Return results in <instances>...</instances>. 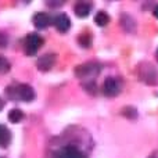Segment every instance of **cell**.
Instances as JSON below:
<instances>
[{
	"label": "cell",
	"mask_w": 158,
	"mask_h": 158,
	"mask_svg": "<svg viewBox=\"0 0 158 158\" xmlns=\"http://www.w3.org/2000/svg\"><path fill=\"white\" fill-rule=\"evenodd\" d=\"M43 44V39L36 33H31L25 38V53L28 56H33L38 53V50Z\"/></svg>",
	"instance_id": "1"
},
{
	"label": "cell",
	"mask_w": 158,
	"mask_h": 158,
	"mask_svg": "<svg viewBox=\"0 0 158 158\" xmlns=\"http://www.w3.org/2000/svg\"><path fill=\"white\" fill-rule=\"evenodd\" d=\"M14 92H15V94H14L13 97L19 98V100H22V101H31L35 97V92H33V89L29 85H24V83L18 85V86L14 89Z\"/></svg>",
	"instance_id": "2"
},
{
	"label": "cell",
	"mask_w": 158,
	"mask_h": 158,
	"mask_svg": "<svg viewBox=\"0 0 158 158\" xmlns=\"http://www.w3.org/2000/svg\"><path fill=\"white\" fill-rule=\"evenodd\" d=\"M103 89H104V94L108 96V97H114L119 93V83L115 78H107L104 81V85H103Z\"/></svg>",
	"instance_id": "3"
},
{
	"label": "cell",
	"mask_w": 158,
	"mask_h": 158,
	"mask_svg": "<svg viewBox=\"0 0 158 158\" xmlns=\"http://www.w3.org/2000/svg\"><path fill=\"white\" fill-rule=\"evenodd\" d=\"M56 158H85V156L74 146H65L56 154Z\"/></svg>",
	"instance_id": "4"
},
{
	"label": "cell",
	"mask_w": 158,
	"mask_h": 158,
	"mask_svg": "<svg viewBox=\"0 0 158 158\" xmlns=\"http://www.w3.org/2000/svg\"><path fill=\"white\" fill-rule=\"evenodd\" d=\"M54 63H56V56L47 53V54L42 56L38 60V68L40 69V71H49V69L54 65Z\"/></svg>",
	"instance_id": "5"
},
{
	"label": "cell",
	"mask_w": 158,
	"mask_h": 158,
	"mask_svg": "<svg viewBox=\"0 0 158 158\" xmlns=\"http://www.w3.org/2000/svg\"><path fill=\"white\" fill-rule=\"evenodd\" d=\"M53 22H54V27L57 28V31H60V32H67L71 27V21L65 14H58Z\"/></svg>",
	"instance_id": "6"
},
{
	"label": "cell",
	"mask_w": 158,
	"mask_h": 158,
	"mask_svg": "<svg viewBox=\"0 0 158 158\" xmlns=\"http://www.w3.org/2000/svg\"><path fill=\"white\" fill-rule=\"evenodd\" d=\"M33 25H35L38 29H44V28L49 27L50 24V17L46 13H38L33 15Z\"/></svg>",
	"instance_id": "7"
},
{
	"label": "cell",
	"mask_w": 158,
	"mask_h": 158,
	"mask_svg": "<svg viewBox=\"0 0 158 158\" xmlns=\"http://www.w3.org/2000/svg\"><path fill=\"white\" fill-rule=\"evenodd\" d=\"M97 65L96 64H86V65H79L77 68V75L81 78H85L87 77L89 74H92V72L97 71Z\"/></svg>",
	"instance_id": "8"
},
{
	"label": "cell",
	"mask_w": 158,
	"mask_h": 158,
	"mask_svg": "<svg viewBox=\"0 0 158 158\" xmlns=\"http://www.w3.org/2000/svg\"><path fill=\"white\" fill-rule=\"evenodd\" d=\"M90 13V6L87 4V3H78L77 6H75V14H77L78 17H81V18H85V17H87Z\"/></svg>",
	"instance_id": "9"
},
{
	"label": "cell",
	"mask_w": 158,
	"mask_h": 158,
	"mask_svg": "<svg viewBox=\"0 0 158 158\" xmlns=\"http://www.w3.org/2000/svg\"><path fill=\"white\" fill-rule=\"evenodd\" d=\"M94 21H96V24H97L98 27H106V25L110 22V17L107 15L104 11H98V13L96 14V17H94Z\"/></svg>",
	"instance_id": "10"
},
{
	"label": "cell",
	"mask_w": 158,
	"mask_h": 158,
	"mask_svg": "<svg viewBox=\"0 0 158 158\" xmlns=\"http://www.w3.org/2000/svg\"><path fill=\"white\" fill-rule=\"evenodd\" d=\"M22 118H24V114H22L21 110L14 108L8 112V119H10V122H13V123H18Z\"/></svg>",
	"instance_id": "11"
},
{
	"label": "cell",
	"mask_w": 158,
	"mask_h": 158,
	"mask_svg": "<svg viewBox=\"0 0 158 158\" xmlns=\"http://www.w3.org/2000/svg\"><path fill=\"white\" fill-rule=\"evenodd\" d=\"M8 142V131L4 126L0 125V144L6 146V143Z\"/></svg>",
	"instance_id": "12"
},
{
	"label": "cell",
	"mask_w": 158,
	"mask_h": 158,
	"mask_svg": "<svg viewBox=\"0 0 158 158\" xmlns=\"http://www.w3.org/2000/svg\"><path fill=\"white\" fill-rule=\"evenodd\" d=\"M10 69V63L4 57H0V72H7Z\"/></svg>",
	"instance_id": "13"
},
{
	"label": "cell",
	"mask_w": 158,
	"mask_h": 158,
	"mask_svg": "<svg viewBox=\"0 0 158 158\" xmlns=\"http://www.w3.org/2000/svg\"><path fill=\"white\" fill-rule=\"evenodd\" d=\"M7 42H8L7 36H6L4 33H2V32H0V47H6V44H7Z\"/></svg>",
	"instance_id": "14"
},
{
	"label": "cell",
	"mask_w": 158,
	"mask_h": 158,
	"mask_svg": "<svg viewBox=\"0 0 158 158\" xmlns=\"http://www.w3.org/2000/svg\"><path fill=\"white\" fill-rule=\"evenodd\" d=\"M153 14H154V17H156V18H158V4L156 6V7H154V10H153Z\"/></svg>",
	"instance_id": "15"
},
{
	"label": "cell",
	"mask_w": 158,
	"mask_h": 158,
	"mask_svg": "<svg viewBox=\"0 0 158 158\" xmlns=\"http://www.w3.org/2000/svg\"><path fill=\"white\" fill-rule=\"evenodd\" d=\"M3 108V101H2V98H0V110Z\"/></svg>",
	"instance_id": "16"
}]
</instances>
